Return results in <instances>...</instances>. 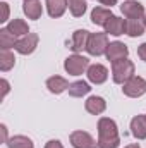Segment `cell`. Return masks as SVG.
Returning <instances> with one entry per match:
<instances>
[{
  "mask_svg": "<svg viewBox=\"0 0 146 148\" xmlns=\"http://www.w3.org/2000/svg\"><path fill=\"white\" fill-rule=\"evenodd\" d=\"M131 133L136 140H146V117L136 115L131 121Z\"/></svg>",
  "mask_w": 146,
  "mask_h": 148,
  "instance_id": "15",
  "label": "cell"
},
{
  "mask_svg": "<svg viewBox=\"0 0 146 148\" xmlns=\"http://www.w3.org/2000/svg\"><path fill=\"white\" fill-rule=\"evenodd\" d=\"M69 95L74 97V98H81V97H84V95H88L89 91H91V86L86 83V81H74L69 84Z\"/></svg>",
  "mask_w": 146,
  "mask_h": 148,
  "instance_id": "21",
  "label": "cell"
},
{
  "mask_svg": "<svg viewBox=\"0 0 146 148\" xmlns=\"http://www.w3.org/2000/svg\"><path fill=\"white\" fill-rule=\"evenodd\" d=\"M103 28H105V33H107V35L120 36V35L126 33V19H120V17H117V16H112Z\"/></svg>",
  "mask_w": 146,
  "mask_h": 148,
  "instance_id": "13",
  "label": "cell"
},
{
  "mask_svg": "<svg viewBox=\"0 0 146 148\" xmlns=\"http://www.w3.org/2000/svg\"><path fill=\"white\" fill-rule=\"evenodd\" d=\"M86 74H88L89 83H93V84H102V83H105L107 77H108V69H107L105 66H102V64H93V66L88 67Z\"/></svg>",
  "mask_w": 146,
  "mask_h": 148,
  "instance_id": "10",
  "label": "cell"
},
{
  "mask_svg": "<svg viewBox=\"0 0 146 148\" xmlns=\"http://www.w3.org/2000/svg\"><path fill=\"white\" fill-rule=\"evenodd\" d=\"M71 143L74 148H98V141L86 131L71 133Z\"/></svg>",
  "mask_w": 146,
  "mask_h": 148,
  "instance_id": "7",
  "label": "cell"
},
{
  "mask_svg": "<svg viewBox=\"0 0 146 148\" xmlns=\"http://www.w3.org/2000/svg\"><path fill=\"white\" fill-rule=\"evenodd\" d=\"M38 41H40V36H38L36 33H29V35L23 36L21 40H17L14 50L17 53H21V55H29V53H33L36 50Z\"/></svg>",
  "mask_w": 146,
  "mask_h": 148,
  "instance_id": "6",
  "label": "cell"
},
{
  "mask_svg": "<svg viewBox=\"0 0 146 148\" xmlns=\"http://www.w3.org/2000/svg\"><path fill=\"white\" fill-rule=\"evenodd\" d=\"M89 31L86 29H76L72 33V40H71V50L74 53L81 52V50H86L88 47V40H89Z\"/></svg>",
  "mask_w": 146,
  "mask_h": 148,
  "instance_id": "11",
  "label": "cell"
},
{
  "mask_svg": "<svg viewBox=\"0 0 146 148\" xmlns=\"http://www.w3.org/2000/svg\"><path fill=\"white\" fill-rule=\"evenodd\" d=\"M120 145L119 129L113 119L102 117L98 121V148H117Z\"/></svg>",
  "mask_w": 146,
  "mask_h": 148,
  "instance_id": "1",
  "label": "cell"
},
{
  "mask_svg": "<svg viewBox=\"0 0 146 148\" xmlns=\"http://www.w3.org/2000/svg\"><path fill=\"white\" fill-rule=\"evenodd\" d=\"M16 43H17V38L14 36L7 28L0 29V48L2 50H10V48L16 47Z\"/></svg>",
  "mask_w": 146,
  "mask_h": 148,
  "instance_id": "22",
  "label": "cell"
},
{
  "mask_svg": "<svg viewBox=\"0 0 146 148\" xmlns=\"http://www.w3.org/2000/svg\"><path fill=\"white\" fill-rule=\"evenodd\" d=\"M0 84H2V98H5V95H7V93H9V90H10L9 81H7V79H2V81H0Z\"/></svg>",
  "mask_w": 146,
  "mask_h": 148,
  "instance_id": "28",
  "label": "cell"
},
{
  "mask_svg": "<svg viewBox=\"0 0 146 148\" xmlns=\"http://www.w3.org/2000/svg\"><path fill=\"white\" fill-rule=\"evenodd\" d=\"M112 16L113 14L110 12L108 9H105V7H95L91 10V23L96 24V26H105L107 21H108Z\"/></svg>",
  "mask_w": 146,
  "mask_h": 148,
  "instance_id": "19",
  "label": "cell"
},
{
  "mask_svg": "<svg viewBox=\"0 0 146 148\" xmlns=\"http://www.w3.org/2000/svg\"><path fill=\"white\" fill-rule=\"evenodd\" d=\"M122 93L131 98H139L146 93V79L141 76H132L127 83L122 84Z\"/></svg>",
  "mask_w": 146,
  "mask_h": 148,
  "instance_id": "5",
  "label": "cell"
},
{
  "mask_svg": "<svg viewBox=\"0 0 146 148\" xmlns=\"http://www.w3.org/2000/svg\"><path fill=\"white\" fill-rule=\"evenodd\" d=\"M102 5H107V7H112V5H115L117 3V0H98Z\"/></svg>",
  "mask_w": 146,
  "mask_h": 148,
  "instance_id": "31",
  "label": "cell"
},
{
  "mask_svg": "<svg viewBox=\"0 0 146 148\" xmlns=\"http://www.w3.org/2000/svg\"><path fill=\"white\" fill-rule=\"evenodd\" d=\"M89 67V59L79 53H74L71 57L65 59L64 62V69L67 71L69 76H81L83 73H86Z\"/></svg>",
  "mask_w": 146,
  "mask_h": 148,
  "instance_id": "4",
  "label": "cell"
},
{
  "mask_svg": "<svg viewBox=\"0 0 146 148\" xmlns=\"http://www.w3.org/2000/svg\"><path fill=\"white\" fill-rule=\"evenodd\" d=\"M0 131H2V143H7V127H5V124H2L0 126Z\"/></svg>",
  "mask_w": 146,
  "mask_h": 148,
  "instance_id": "30",
  "label": "cell"
},
{
  "mask_svg": "<svg viewBox=\"0 0 146 148\" xmlns=\"http://www.w3.org/2000/svg\"><path fill=\"white\" fill-rule=\"evenodd\" d=\"M105 55H107V59H108L110 62H115V60H120V59H127L129 48L122 41H112L108 45V48H107Z\"/></svg>",
  "mask_w": 146,
  "mask_h": 148,
  "instance_id": "8",
  "label": "cell"
},
{
  "mask_svg": "<svg viewBox=\"0 0 146 148\" xmlns=\"http://www.w3.org/2000/svg\"><path fill=\"white\" fill-rule=\"evenodd\" d=\"M146 29V21L145 17H138V19H126V35L131 38L141 36Z\"/></svg>",
  "mask_w": 146,
  "mask_h": 148,
  "instance_id": "12",
  "label": "cell"
},
{
  "mask_svg": "<svg viewBox=\"0 0 146 148\" xmlns=\"http://www.w3.org/2000/svg\"><path fill=\"white\" fill-rule=\"evenodd\" d=\"M23 10L24 14L28 16V19H40L41 14H43V7H41V2L38 0H26L24 5H23Z\"/></svg>",
  "mask_w": 146,
  "mask_h": 148,
  "instance_id": "18",
  "label": "cell"
},
{
  "mask_svg": "<svg viewBox=\"0 0 146 148\" xmlns=\"http://www.w3.org/2000/svg\"><path fill=\"white\" fill-rule=\"evenodd\" d=\"M45 148H64V147H62V143H60L59 140H50V141L45 145Z\"/></svg>",
  "mask_w": 146,
  "mask_h": 148,
  "instance_id": "29",
  "label": "cell"
},
{
  "mask_svg": "<svg viewBox=\"0 0 146 148\" xmlns=\"http://www.w3.org/2000/svg\"><path fill=\"white\" fill-rule=\"evenodd\" d=\"M124 148H141L138 143H132V145H127V147H124Z\"/></svg>",
  "mask_w": 146,
  "mask_h": 148,
  "instance_id": "32",
  "label": "cell"
},
{
  "mask_svg": "<svg viewBox=\"0 0 146 148\" xmlns=\"http://www.w3.org/2000/svg\"><path fill=\"white\" fill-rule=\"evenodd\" d=\"M145 117H146V115H145Z\"/></svg>",
  "mask_w": 146,
  "mask_h": 148,
  "instance_id": "35",
  "label": "cell"
},
{
  "mask_svg": "<svg viewBox=\"0 0 146 148\" xmlns=\"http://www.w3.org/2000/svg\"><path fill=\"white\" fill-rule=\"evenodd\" d=\"M24 2H26V0H24Z\"/></svg>",
  "mask_w": 146,
  "mask_h": 148,
  "instance_id": "34",
  "label": "cell"
},
{
  "mask_svg": "<svg viewBox=\"0 0 146 148\" xmlns=\"http://www.w3.org/2000/svg\"><path fill=\"white\" fill-rule=\"evenodd\" d=\"M16 64V57L10 50H0V69L3 73L10 71Z\"/></svg>",
  "mask_w": 146,
  "mask_h": 148,
  "instance_id": "24",
  "label": "cell"
},
{
  "mask_svg": "<svg viewBox=\"0 0 146 148\" xmlns=\"http://www.w3.org/2000/svg\"><path fill=\"white\" fill-rule=\"evenodd\" d=\"M145 21H146V16H145Z\"/></svg>",
  "mask_w": 146,
  "mask_h": 148,
  "instance_id": "33",
  "label": "cell"
},
{
  "mask_svg": "<svg viewBox=\"0 0 146 148\" xmlns=\"http://www.w3.org/2000/svg\"><path fill=\"white\" fill-rule=\"evenodd\" d=\"M134 71H136V67L129 59H120V60L112 62V77H113V83H117V84L127 83L134 76Z\"/></svg>",
  "mask_w": 146,
  "mask_h": 148,
  "instance_id": "2",
  "label": "cell"
},
{
  "mask_svg": "<svg viewBox=\"0 0 146 148\" xmlns=\"http://www.w3.org/2000/svg\"><path fill=\"white\" fill-rule=\"evenodd\" d=\"M0 9H2V16H0V23H7L9 21V3L2 2L0 3Z\"/></svg>",
  "mask_w": 146,
  "mask_h": 148,
  "instance_id": "26",
  "label": "cell"
},
{
  "mask_svg": "<svg viewBox=\"0 0 146 148\" xmlns=\"http://www.w3.org/2000/svg\"><path fill=\"white\" fill-rule=\"evenodd\" d=\"M7 29L14 35V36H26L29 35V26L24 19H12L7 24Z\"/></svg>",
  "mask_w": 146,
  "mask_h": 148,
  "instance_id": "20",
  "label": "cell"
},
{
  "mask_svg": "<svg viewBox=\"0 0 146 148\" xmlns=\"http://www.w3.org/2000/svg\"><path fill=\"white\" fill-rule=\"evenodd\" d=\"M138 55H139L141 60L146 62V43H141V45L138 47Z\"/></svg>",
  "mask_w": 146,
  "mask_h": 148,
  "instance_id": "27",
  "label": "cell"
},
{
  "mask_svg": "<svg viewBox=\"0 0 146 148\" xmlns=\"http://www.w3.org/2000/svg\"><path fill=\"white\" fill-rule=\"evenodd\" d=\"M84 107H86V112H89L93 115H100V114H103L105 109H107V102L102 97H89L86 100Z\"/></svg>",
  "mask_w": 146,
  "mask_h": 148,
  "instance_id": "17",
  "label": "cell"
},
{
  "mask_svg": "<svg viewBox=\"0 0 146 148\" xmlns=\"http://www.w3.org/2000/svg\"><path fill=\"white\" fill-rule=\"evenodd\" d=\"M67 7H69L67 5V0H46V12L53 19L62 17Z\"/></svg>",
  "mask_w": 146,
  "mask_h": 148,
  "instance_id": "16",
  "label": "cell"
},
{
  "mask_svg": "<svg viewBox=\"0 0 146 148\" xmlns=\"http://www.w3.org/2000/svg\"><path fill=\"white\" fill-rule=\"evenodd\" d=\"M122 14L127 19H138V17H145V7L138 2V0H127L120 5Z\"/></svg>",
  "mask_w": 146,
  "mask_h": 148,
  "instance_id": "9",
  "label": "cell"
},
{
  "mask_svg": "<svg viewBox=\"0 0 146 148\" xmlns=\"http://www.w3.org/2000/svg\"><path fill=\"white\" fill-rule=\"evenodd\" d=\"M67 5L74 17H81L86 12V0H67Z\"/></svg>",
  "mask_w": 146,
  "mask_h": 148,
  "instance_id": "25",
  "label": "cell"
},
{
  "mask_svg": "<svg viewBox=\"0 0 146 148\" xmlns=\"http://www.w3.org/2000/svg\"><path fill=\"white\" fill-rule=\"evenodd\" d=\"M46 88H48L50 93L60 95L65 90H69V81L65 77H62V76H52V77L46 79Z\"/></svg>",
  "mask_w": 146,
  "mask_h": 148,
  "instance_id": "14",
  "label": "cell"
},
{
  "mask_svg": "<svg viewBox=\"0 0 146 148\" xmlns=\"http://www.w3.org/2000/svg\"><path fill=\"white\" fill-rule=\"evenodd\" d=\"M7 147L9 148H35V143L28 136L17 134V136H12V138L7 140Z\"/></svg>",
  "mask_w": 146,
  "mask_h": 148,
  "instance_id": "23",
  "label": "cell"
},
{
  "mask_svg": "<svg viewBox=\"0 0 146 148\" xmlns=\"http://www.w3.org/2000/svg\"><path fill=\"white\" fill-rule=\"evenodd\" d=\"M108 35L107 33H91L89 40H88V47H86V52L89 55H95V57H100L103 53H107V48H108Z\"/></svg>",
  "mask_w": 146,
  "mask_h": 148,
  "instance_id": "3",
  "label": "cell"
}]
</instances>
